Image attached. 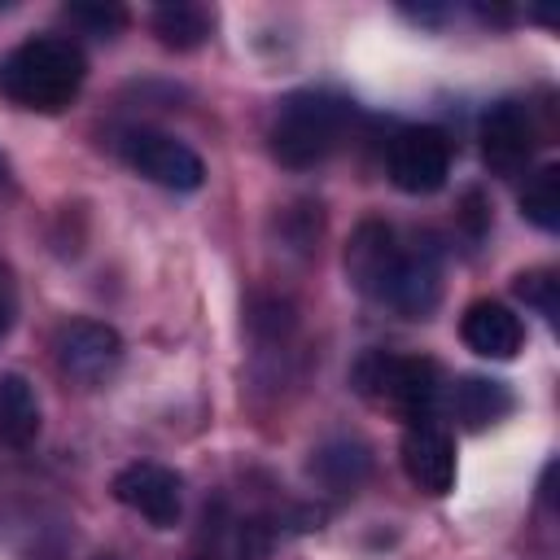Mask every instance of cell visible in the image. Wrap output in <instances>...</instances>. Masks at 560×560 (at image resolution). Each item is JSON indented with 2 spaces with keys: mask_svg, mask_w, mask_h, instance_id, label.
Listing matches in <instances>:
<instances>
[{
  "mask_svg": "<svg viewBox=\"0 0 560 560\" xmlns=\"http://www.w3.org/2000/svg\"><path fill=\"white\" fill-rule=\"evenodd\" d=\"M346 276L359 293L424 319L442 298V262L433 245H402L381 219H363L346 245Z\"/></svg>",
  "mask_w": 560,
  "mask_h": 560,
  "instance_id": "cell-1",
  "label": "cell"
},
{
  "mask_svg": "<svg viewBox=\"0 0 560 560\" xmlns=\"http://www.w3.org/2000/svg\"><path fill=\"white\" fill-rule=\"evenodd\" d=\"M88 79V57L79 44L57 35L22 39L0 57V96L31 114H61Z\"/></svg>",
  "mask_w": 560,
  "mask_h": 560,
  "instance_id": "cell-2",
  "label": "cell"
},
{
  "mask_svg": "<svg viewBox=\"0 0 560 560\" xmlns=\"http://www.w3.org/2000/svg\"><path fill=\"white\" fill-rule=\"evenodd\" d=\"M350 122H354V101L324 92V88L289 92L276 105L271 127H267L271 158L289 171H311L341 149Z\"/></svg>",
  "mask_w": 560,
  "mask_h": 560,
  "instance_id": "cell-3",
  "label": "cell"
},
{
  "mask_svg": "<svg viewBox=\"0 0 560 560\" xmlns=\"http://www.w3.org/2000/svg\"><path fill=\"white\" fill-rule=\"evenodd\" d=\"M354 389L402 416V420H433L438 398H442V368L424 354H389V350H368L354 363Z\"/></svg>",
  "mask_w": 560,
  "mask_h": 560,
  "instance_id": "cell-4",
  "label": "cell"
},
{
  "mask_svg": "<svg viewBox=\"0 0 560 560\" xmlns=\"http://www.w3.org/2000/svg\"><path fill=\"white\" fill-rule=\"evenodd\" d=\"M118 153H122V162H127L136 175H144L149 184L171 188V192H192V188H201V179H206V162H201L184 140H175V136H166V131H153V127H131V131H122Z\"/></svg>",
  "mask_w": 560,
  "mask_h": 560,
  "instance_id": "cell-5",
  "label": "cell"
},
{
  "mask_svg": "<svg viewBox=\"0 0 560 560\" xmlns=\"http://www.w3.org/2000/svg\"><path fill=\"white\" fill-rule=\"evenodd\" d=\"M109 490H114V499L122 508L144 516L153 529H171L179 521V512H184V481H179V472L166 468V464H153V459H136V464L118 468Z\"/></svg>",
  "mask_w": 560,
  "mask_h": 560,
  "instance_id": "cell-6",
  "label": "cell"
},
{
  "mask_svg": "<svg viewBox=\"0 0 560 560\" xmlns=\"http://www.w3.org/2000/svg\"><path fill=\"white\" fill-rule=\"evenodd\" d=\"M451 175V140L438 127H402L389 140V179L394 188L424 197L438 192Z\"/></svg>",
  "mask_w": 560,
  "mask_h": 560,
  "instance_id": "cell-7",
  "label": "cell"
},
{
  "mask_svg": "<svg viewBox=\"0 0 560 560\" xmlns=\"http://www.w3.org/2000/svg\"><path fill=\"white\" fill-rule=\"evenodd\" d=\"M52 354H57L61 376H70L74 385H101L122 363V337L109 324L70 319V324L57 328Z\"/></svg>",
  "mask_w": 560,
  "mask_h": 560,
  "instance_id": "cell-8",
  "label": "cell"
},
{
  "mask_svg": "<svg viewBox=\"0 0 560 560\" xmlns=\"http://www.w3.org/2000/svg\"><path fill=\"white\" fill-rule=\"evenodd\" d=\"M538 131L521 101H499L481 118V158L494 175H521L534 158Z\"/></svg>",
  "mask_w": 560,
  "mask_h": 560,
  "instance_id": "cell-9",
  "label": "cell"
},
{
  "mask_svg": "<svg viewBox=\"0 0 560 560\" xmlns=\"http://www.w3.org/2000/svg\"><path fill=\"white\" fill-rule=\"evenodd\" d=\"M402 468L424 494H446L455 486V442L438 420H416L402 433Z\"/></svg>",
  "mask_w": 560,
  "mask_h": 560,
  "instance_id": "cell-10",
  "label": "cell"
},
{
  "mask_svg": "<svg viewBox=\"0 0 560 560\" xmlns=\"http://www.w3.org/2000/svg\"><path fill=\"white\" fill-rule=\"evenodd\" d=\"M459 337L481 359H516V350L525 346V324L512 306L481 298L459 315Z\"/></svg>",
  "mask_w": 560,
  "mask_h": 560,
  "instance_id": "cell-11",
  "label": "cell"
},
{
  "mask_svg": "<svg viewBox=\"0 0 560 560\" xmlns=\"http://www.w3.org/2000/svg\"><path fill=\"white\" fill-rule=\"evenodd\" d=\"M451 416L468 429V433H481L490 424H499L508 411H512V389L503 381H490V376H459L451 385Z\"/></svg>",
  "mask_w": 560,
  "mask_h": 560,
  "instance_id": "cell-12",
  "label": "cell"
},
{
  "mask_svg": "<svg viewBox=\"0 0 560 560\" xmlns=\"http://www.w3.org/2000/svg\"><path fill=\"white\" fill-rule=\"evenodd\" d=\"M39 438V398L22 372H0V442L22 451Z\"/></svg>",
  "mask_w": 560,
  "mask_h": 560,
  "instance_id": "cell-13",
  "label": "cell"
},
{
  "mask_svg": "<svg viewBox=\"0 0 560 560\" xmlns=\"http://www.w3.org/2000/svg\"><path fill=\"white\" fill-rule=\"evenodd\" d=\"M153 35L166 44V48H175V52H188V48H201L206 39H210V26H214V13L210 9H201V4H162V9H153Z\"/></svg>",
  "mask_w": 560,
  "mask_h": 560,
  "instance_id": "cell-14",
  "label": "cell"
},
{
  "mask_svg": "<svg viewBox=\"0 0 560 560\" xmlns=\"http://www.w3.org/2000/svg\"><path fill=\"white\" fill-rule=\"evenodd\" d=\"M521 214H525L534 228H542V232H556V228H560V166H556V162H547V166L525 184V192H521Z\"/></svg>",
  "mask_w": 560,
  "mask_h": 560,
  "instance_id": "cell-15",
  "label": "cell"
},
{
  "mask_svg": "<svg viewBox=\"0 0 560 560\" xmlns=\"http://www.w3.org/2000/svg\"><path fill=\"white\" fill-rule=\"evenodd\" d=\"M311 468H315L332 490H350V486H359L363 472H368V451H363L359 442H337V446H324Z\"/></svg>",
  "mask_w": 560,
  "mask_h": 560,
  "instance_id": "cell-16",
  "label": "cell"
},
{
  "mask_svg": "<svg viewBox=\"0 0 560 560\" xmlns=\"http://www.w3.org/2000/svg\"><path fill=\"white\" fill-rule=\"evenodd\" d=\"M512 289H516V298H521L525 306H534L547 324H556V319H560V280H556V271H551V267L521 271V276L512 280Z\"/></svg>",
  "mask_w": 560,
  "mask_h": 560,
  "instance_id": "cell-17",
  "label": "cell"
},
{
  "mask_svg": "<svg viewBox=\"0 0 560 560\" xmlns=\"http://www.w3.org/2000/svg\"><path fill=\"white\" fill-rule=\"evenodd\" d=\"M66 18L70 22H79V26H88L92 35H114V31H122V22H127V9H118V4H66Z\"/></svg>",
  "mask_w": 560,
  "mask_h": 560,
  "instance_id": "cell-18",
  "label": "cell"
},
{
  "mask_svg": "<svg viewBox=\"0 0 560 560\" xmlns=\"http://www.w3.org/2000/svg\"><path fill=\"white\" fill-rule=\"evenodd\" d=\"M249 534H254V525H241V529H236L228 542H210V547L192 551V560H245V556H254Z\"/></svg>",
  "mask_w": 560,
  "mask_h": 560,
  "instance_id": "cell-19",
  "label": "cell"
},
{
  "mask_svg": "<svg viewBox=\"0 0 560 560\" xmlns=\"http://www.w3.org/2000/svg\"><path fill=\"white\" fill-rule=\"evenodd\" d=\"M13 315H18V289H13L9 271L0 267V341H4L9 328H13Z\"/></svg>",
  "mask_w": 560,
  "mask_h": 560,
  "instance_id": "cell-20",
  "label": "cell"
},
{
  "mask_svg": "<svg viewBox=\"0 0 560 560\" xmlns=\"http://www.w3.org/2000/svg\"><path fill=\"white\" fill-rule=\"evenodd\" d=\"M0 179H4V158H0Z\"/></svg>",
  "mask_w": 560,
  "mask_h": 560,
  "instance_id": "cell-21",
  "label": "cell"
}]
</instances>
